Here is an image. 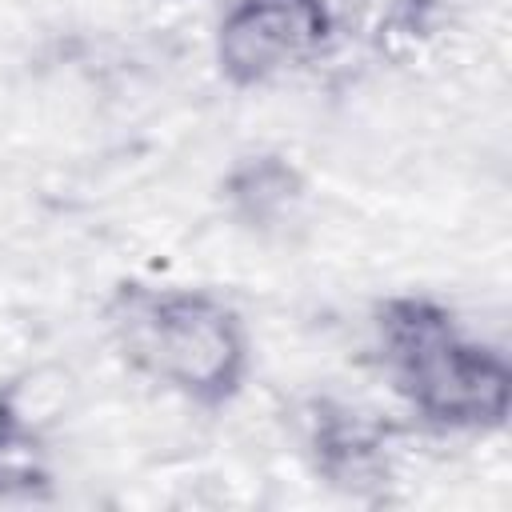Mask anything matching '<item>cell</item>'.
<instances>
[{
    "label": "cell",
    "instance_id": "cell-1",
    "mask_svg": "<svg viewBox=\"0 0 512 512\" xmlns=\"http://www.w3.org/2000/svg\"><path fill=\"white\" fill-rule=\"evenodd\" d=\"M124 356L196 404H224L248 368V336L228 304L192 288L124 284L112 300Z\"/></svg>",
    "mask_w": 512,
    "mask_h": 512
},
{
    "label": "cell",
    "instance_id": "cell-3",
    "mask_svg": "<svg viewBox=\"0 0 512 512\" xmlns=\"http://www.w3.org/2000/svg\"><path fill=\"white\" fill-rule=\"evenodd\" d=\"M328 36V0H236L220 20L216 60L232 84H264L304 64Z\"/></svg>",
    "mask_w": 512,
    "mask_h": 512
},
{
    "label": "cell",
    "instance_id": "cell-5",
    "mask_svg": "<svg viewBox=\"0 0 512 512\" xmlns=\"http://www.w3.org/2000/svg\"><path fill=\"white\" fill-rule=\"evenodd\" d=\"M304 196L300 172L284 156H248L224 180V200L248 228H272L296 212Z\"/></svg>",
    "mask_w": 512,
    "mask_h": 512
},
{
    "label": "cell",
    "instance_id": "cell-6",
    "mask_svg": "<svg viewBox=\"0 0 512 512\" xmlns=\"http://www.w3.org/2000/svg\"><path fill=\"white\" fill-rule=\"evenodd\" d=\"M52 480L44 436L32 416L4 392L0 396V500L40 496Z\"/></svg>",
    "mask_w": 512,
    "mask_h": 512
},
{
    "label": "cell",
    "instance_id": "cell-2",
    "mask_svg": "<svg viewBox=\"0 0 512 512\" xmlns=\"http://www.w3.org/2000/svg\"><path fill=\"white\" fill-rule=\"evenodd\" d=\"M380 352L396 392L432 424L496 428L508 412V364L464 340L452 316L404 296L380 312Z\"/></svg>",
    "mask_w": 512,
    "mask_h": 512
},
{
    "label": "cell",
    "instance_id": "cell-4",
    "mask_svg": "<svg viewBox=\"0 0 512 512\" xmlns=\"http://www.w3.org/2000/svg\"><path fill=\"white\" fill-rule=\"evenodd\" d=\"M308 448H312L316 472H324L328 484L344 492H368L388 476L384 432L344 404H328V400L312 404Z\"/></svg>",
    "mask_w": 512,
    "mask_h": 512
},
{
    "label": "cell",
    "instance_id": "cell-7",
    "mask_svg": "<svg viewBox=\"0 0 512 512\" xmlns=\"http://www.w3.org/2000/svg\"><path fill=\"white\" fill-rule=\"evenodd\" d=\"M432 0H328L332 32H348L372 44H396L424 28Z\"/></svg>",
    "mask_w": 512,
    "mask_h": 512
}]
</instances>
